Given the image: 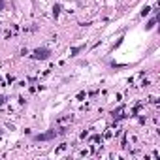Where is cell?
Wrapping results in <instances>:
<instances>
[{
	"mask_svg": "<svg viewBox=\"0 0 160 160\" xmlns=\"http://www.w3.org/2000/svg\"><path fill=\"white\" fill-rule=\"evenodd\" d=\"M49 55H51V51L45 49V47L32 51V58H36V61H45V58H49Z\"/></svg>",
	"mask_w": 160,
	"mask_h": 160,
	"instance_id": "6da1fadb",
	"label": "cell"
},
{
	"mask_svg": "<svg viewBox=\"0 0 160 160\" xmlns=\"http://www.w3.org/2000/svg\"><path fill=\"white\" fill-rule=\"evenodd\" d=\"M55 136H57V132H55V130H51V132H45V134L36 136V141H47V139H53Z\"/></svg>",
	"mask_w": 160,
	"mask_h": 160,
	"instance_id": "7a4b0ae2",
	"label": "cell"
},
{
	"mask_svg": "<svg viewBox=\"0 0 160 160\" xmlns=\"http://www.w3.org/2000/svg\"><path fill=\"white\" fill-rule=\"evenodd\" d=\"M79 51H81V47H74V49H72V55H77Z\"/></svg>",
	"mask_w": 160,
	"mask_h": 160,
	"instance_id": "3957f363",
	"label": "cell"
},
{
	"mask_svg": "<svg viewBox=\"0 0 160 160\" xmlns=\"http://www.w3.org/2000/svg\"><path fill=\"white\" fill-rule=\"evenodd\" d=\"M2 8H4V2H2V0H0V10H2Z\"/></svg>",
	"mask_w": 160,
	"mask_h": 160,
	"instance_id": "277c9868",
	"label": "cell"
}]
</instances>
